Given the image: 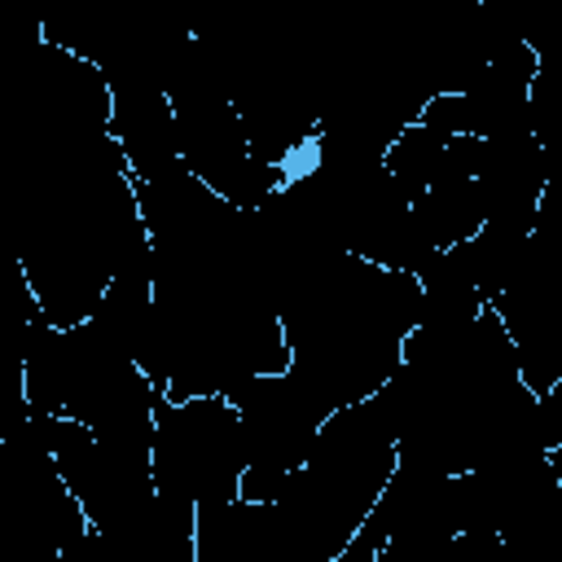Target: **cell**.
I'll return each instance as SVG.
<instances>
[{
	"instance_id": "cell-1",
	"label": "cell",
	"mask_w": 562,
	"mask_h": 562,
	"mask_svg": "<svg viewBox=\"0 0 562 562\" xmlns=\"http://www.w3.org/2000/svg\"><path fill=\"white\" fill-rule=\"evenodd\" d=\"M422 307L426 290L417 272L342 250L281 307L290 364L334 408L369 400L404 364V338L422 321Z\"/></svg>"
},
{
	"instance_id": "cell-2",
	"label": "cell",
	"mask_w": 562,
	"mask_h": 562,
	"mask_svg": "<svg viewBox=\"0 0 562 562\" xmlns=\"http://www.w3.org/2000/svg\"><path fill=\"white\" fill-rule=\"evenodd\" d=\"M395 465L400 443L373 400L338 404L325 417L312 457L285 474V487L272 501L299 553L307 562H334L378 505Z\"/></svg>"
},
{
	"instance_id": "cell-3",
	"label": "cell",
	"mask_w": 562,
	"mask_h": 562,
	"mask_svg": "<svg viewBox=\"0 0 562 562\" xmlns=\"http://www.w3.org/2000/svg\"><path fill=\"white\" fill-rule=\"evenodd\" d=\"M167 97L176 110V140H180L184 167L202 184H211L220 198L250 211L285 184V167L263 162L250 149L241 114L228 88L220 83V75L211 70V61L198 53V44H189L176 75L167 79Z\"/></svg>"
},
{
	"instance_id": "cell-4",
	"label": "cell",
	"mask_w": 562,
	"mask_h": 562,
	"mask_svg": "<svg viewBox=\"0 0 562 562\" xmlns=\"http://www.w3.org/2000/svg\"><path fill=\"white\" fill-rule=\"evenodd\" d=\"M154 483L158 492L189 496L193 505H228L241 496L250 465L241 413L228 395L167 400L154 408Z\"/></svg>"
},
{
	"instance_id": "cell-5",
	"label": "cell",
	"mask_w": 562,
	"mask_h": 562,
	"mask_svg": "<svg viewBox=\"0 0 562 562\" xmlns=\"http://www.w3.org/2000/svg\"><path fill=\"white\" fill-rule=\"evenodd\" d=\"M228 400L241 413V435H246V474H241V496L246 501H277L285 487V474H294L307 457L312 443L334 413V404L290 364L281 373H255L228 391Z\"/></svg>"
},
{
	"instance_id": "cell-6",
	"label": "cell",
	"mask_w": 562,
	"mask_h": 562,
	"mask_svg": "<svg viewBox=\"0 0 562 562\" xmlns=\"http://www.w3.org/2000/svg\"><path fill=\"white\" fill-rule=\"evenodd\" d=\"M53 457H57L61 479L79 496L92 531L101 536H119L136 527L158 492L149 452L97 439L92 426L66 413H53Z\"/></svg>"
},
{
	"instance_id": "cell-7",
	"label": "cell",
	"mask_w": 562,
	"mask_h": 562,
	"mask_svg": "<svg viewBox=\"0 0 562 562\" xmlns=\"http://www.w3.org/2000/svg\"><path fill=\"white\" fill-rule=\"evenodd\" d=\"M492 307L501 312L514 338L522 382L536 395L558 386L562 382V241L531 228L522 263L509 277V285L492 299Z\"/></svg>"
},
{
	"instance_id": "cell-8",
	"label": "cell",
	"mask_w": 562,
	"mask_h": 562,
	"mask_svg": "<svg viewBox=\"0 0 562 562\" xmlns=\"http://www.w3.org/2000/svg\"><path fill=\"white\" fill-rule=\"evenodd\" d=\"M544 180H549V162H544V149L531 132L483 136V162H479L474 184H479L487 220L531 228Z\"/></svg>"
},
{
	"instance_id": "cell-9",
	"label": "cell",
	"mask_w": 562,
	"mask_h": 562,
	"mask_svg": "<svg viewBox=\"0 0 562 562\" xmlns=\"http://www.w3.org/2000/svg\"><path fill=\"white\" fill-rule=\"evenodd\" d=\"M114 140L127 154L132 180H162L184 167L180 140H176V110L167 88L154 83H119L114 88Z\"/></svg>"
},
{
	"instance_id": "cell-10",
	"label": "cell",
	"mask_w": 562,
	"mask_h": 562,
	"mask_svg": "<svg viewBox=\"0 0 562 562\" xmlns=\"http://www.w3.org/2000/svg\"><path fill=\"white\" fill-rule=\"evenodd\" d=\"M540 53L531 44H509L492 53L479 75L461 88L470 101V132L474 136H514L531 132V79Z\"/></svg>"
},
{
	"instance_id": "cell-11",
	"label": "cell",
	"mask_w": 562,
	"mask_h": 562,
	"mask_svg": "<svg viewBox=\"0 0 562 562\" xmlns=\"http://www.w3.org/2000/svg\"><path fill=\"white\" fill-rule=\"evenodd\" d=\"M408 215H413V228L426 250H448L487 224L474 180H435L426 193L413 198Z\"/></svg>"
},
{
	"instance_id": "cell-12",
	"label": "cell",
	"mask_w": 562,
	"mask_h": 562,
	"mask_svg": "<svg viewBox=\"0 0 562 562\" xmlns=\"http://www.w3.org/2000/svg\"><path fill=\"white\" fill-rule=\"evenodd\" d=\"M527 237H531V228L487 220L474 237H465V241H457V246H448V250H452V259L461 263V272L479 285V294L492 303V299L509 285V277L518 272L522 250H527Z\"/></svg>"
},
{
	"instance_id": "cell-13",
	"label": "cell",
	"mask_w": 562,
	"mask_h": 562,
	"mask_svg": "<svg viewBox=\"0 0 562 562\" xmlns=\"http://www.w3.org/2000/svg\"><path fill=\"white\" fill-rule=\"evenodd\" d=\"M443 149H448V136L417 119V123H408V127L395 136V145L386 149L382 162H386V171L400 180V189H404L408 198H417V193L430 189V180H435V171H439V162H443Z\"/></svg>"
},
{
	"instance_id": "cell-14",
	"label": "cell",
	"mask_w": 562,
	"mask_h": 562,
	"mask_svg": "<svg viewBox=\"0 0 562 562\" xmlns=\"http://www.w3.org/2000/svg\"><path fill=\"white\" fill-rule=\"evenodd\" d=\"M531 228L553 237V241H562V167L549 171V180L540 189V202H536V224Z\"/></svg>"
},
{
	"instance_id": "cell-15",
	"label": "cell",
	"mask_w": 562,
	"mask_h": 562,
	"mask_svg": "<svg viewBox=\"0 0 562 562\" xmlns=\"http://www.w3.org/2000/svg\"><path fill=\"white\" fill-rule=\"evenodd\" d=\"M536 422H540V439L544 448H562V382L549 386L544 395H536Z\"/></svg>"
},
{
	"instance_id": "cell-16",
	"label": "cell",
	"mask_w": 562,
	"mask_h": 562,
	"mask_svg": "<svg viewBox=\"0 0 562 562\" xmlns=\"http://www.w3.org/2000/svg\"><path fill=\"white\" fill-rule=\"evenodd\" d=\"M549 461H553V474H558V496H562V448H553V452H549Z\"/></svg>"
},
{
	"instance_id": "cell-17",
	"label": "cell",
	"mask_w": 562,
	"mask_h": 562,
	"mask_svg": "<svg viewBox=\"0 0 562 562\" xmlns=\"http://www.w3.org/2000/svg\"><path fill=\"white\" fill-rule=\"evenodd\" d=\"M474 4H483V0H474Z\"/></svg>"
}]
</instances>
